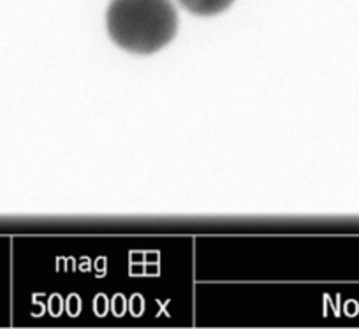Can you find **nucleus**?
Segmentation results:
<instances>
[{
  "label": "nucleus",
  "mask_w": 359,
  "mask_h": 329,
  "mask_svg": "<svg viewBox=\"0 0 359 329\" xmlns=\"http://www.w3.org/2000/svg\"><path fill=\"white\" fill-rule=\"evenodd\" d=\"M109 37L130 53H155L172 41L178 15L171 0H113L106 13Z\"/></svg>",
  "instance_id": "f257e3e1"
},
{
  "label": "nucleus",
  "mask_w": 359,
  "mask_h": 329,
  "mask_svg": "<svg viewBox=\"0 0 359 329\" xmlns=\"http://www.w3.org/2000/svg\"><path fill=\"white\" fill-rule=\"evenodd\" d=\"M189 13L198 16H213L226 11L234 0H178Z\"/></svg>",
  "instance_id": "f03ea898"
}]
</instances>
